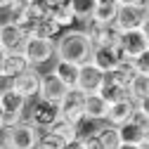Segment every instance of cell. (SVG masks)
Here are the masks:
<instances>
[{
	"mask_svg": "<svg viewBox=\"0 0 149 149\" xmlns=\"http://www.w3.org/2000/svg\"><path fill=\"white\" fill-rule=\"evenodd\" d=\"M92 52H95V43L90 40L85 29H66L57 38V59L85 64L92 59Z\"/></svg>",
	"mask_w": 149,
	"mask_h": 149,
	"instance_id": "obj_1",
	"label": "cell"
},
{
	"mask_svg": "<svg viewBox=\"0 0 149 149\" xmlns=\"http://www.w3.org/2000/svg\"><path fill=\"white\" fill-rule=\"evenodd\" d=\"M26 111H29L26 97H22L14 90H0V125H3V130L22 123Z\"/></svg>",
	"mask_w": 149,
	"mask_h": 149,
	"instance_id": "obj_2",
	"label": "cell"
},
{
	"mask_svg": "<svg viewBox=\"0 0 149 149\" xmlns=\"http://www.w3.org/2000/svg\"><path fill=\"white\" fill-rule=\"evenodd\" d=\"M40 135H43V130L31 125L29 121H22V123L3 130V149H36Z\"/></svg>",
	"mask_w": 149,
	"mask_h": 149,
	"instance_id": "obj_3",
	"label": "cell"
},
{
	"mask_svg": "<svg viewBox=\"0 0 149 149\" xmlns=\"http://www.w3.org/2000/svg\"><path fill=\"white\" fill-rule=\"evenodd\" d=\"M62 118V109L59 104H54V102H47L43 97H36L31 104H29V111H26V121L31 125H36L38 130H50L54 123H57Z\"/></svg>",
	"mask_w": 149,
	"mask_h": 149,
	"instance_id": "obj_4",
	"label": "cell"
},
{
	"mask_svg": "<svg viewBox=\"0 0 149 149\" xmlns=\"http://www.w3.org/2000/svg\"><path fill=\"white\" fill-rule=\"evenodd\" d=\"M24 54L29 57L31 66H40L47 62L57 59V40H50V38H36V36H29Z\"/></svg>",
	"mask_w": 149,
	"mask_h": 149,
	"instance_id": "obj_5",
	"label": "cell"
},
{
	"mask_svg": "<svg viewBox=\"0 0 149 149\" xmlns=\"http://www.w3.org/2000/svg\"><path fill=\"white\" fill-rule=\"evenodd\" d=\"M85 100L88 95L81 90V88H71L66 92V97L62 100L59 109H62V118L71 121V123H83L85 121Z\"/></svg>",
	"mask_w": 149,
	"mask_h": 149,
	"instance_id": "obj_6",
	"label": "cell"
},
{
	"mask_svg": "<svg viewBox=\"0 0 149 149\" xmlns=\"http://www.w3.org/2000/svg\"><path fill=\"white\" fill-rule=\"evenodd\" d=\"M92 64H97L104 73H111V71H116L121 69L128 59H125V54L123 50L118 47V43L114 45H102V47H95V52H92Z\"/></svg>",
	"mask_w": 149,
	"mask_h": 149,
	"instance_id": "obj_7",
	"label": "cell"
},
{
	"mask_svg": "<svg viewBox=\"0 0 149 149\" xmlns=\"http://www.w3.org/2000/svg\"><path fill=\"white\" fill-rule=\"evenodd\" d=\"M40 83H43V73L36 66H31L29 71L22 73V76L12 78V90L19 92L22 97H26L29 102H33L36 97L40 95Z\"/></svg>",
	"mask_w": 149,
	"mask_h": 149,
	"instance_id": "obj_8",
	"label": "cell"
},
{
	"mask_svg": "<svg viewBox=\"0 0 149 149\" xmlns=\"http://www.w3.org/2000/svg\"><path fill=\"white\" fill-rule=\"evenodd\" d=\"M149 19L144 5H121L118 17H116V29L118 31H135L142 29L144 22Z\"/></svg>",
	"mask_w": 149,
	"mask_h": 149,
	"instance_id": "obj_9",
	"label": "cell"
},
{
	"mask_svg": "<svg viewBox=\"0 0 149 149\" xmlns=\"http://www.w3.org/2000/svg\"><path fill=\"white\" fill-rule=\"evenodd\" d=\"M29 31L17 24H0V47L3 52H24Z\"/></svg>",
	"mask_w": 149,
	"mask_h": 149,
	"instance_id": "obj_10",
	"label": "cell"
},
{
	"mask_svg": "<svg viewBox=\"0 0 149 149\" xmlns=\"http://www.w3.org/2000/svg\"><path fill=\"white\" fill-rule=\"evenodd\" d=\"M118 47L123 50L125 59L133 62L135 57H140L144 50H149V40H147V36L142 33V29H135V31H121V36H118Z\"/></svg>",
	"mask_w": 149,
	"mask_h": 149,
	"instance_id": "obj_11",
	"label": "cell"
},
{
	"mask_svg": "<svg viewBox=\"0 0 149 149\" xmlns=\"http://www.w3.org/2000/svg\"><path fill=\"white\" fill-rule=\"evenodd\" d=\"M85 31L90 36V40L95 43V47L114 45V43H118V36H121L116 24H102V22H95V19L85 22Z\"/></svg>",
	"mask_w": 149,
	"mask_h": 149,
	"instance_id": "obj_12",
	"label": "cell"
},
{
	"mask_svg": "<svg viewBox=\"0 0 149 149\" xmlns=\"http://www.w3.org/2000/svg\"><path fill=\"white\" fill-rule=\"evenodd\" d=\"M69 90L71 88L57 76V73L50 71V73H43V83H40V95L38 97H43L47 102H54V104H62V100L66 97Z\"/></svg>",
	"mask_w": 149,
	"mask_h": 149,
	"instance_id": "obj_13",
	"label": "cell"
},
{
	"mask_svg": "<svg viewBox=\"0 0 149 149\" xmlns=\"http://www.w3.org/2000/svg\"><path fill=\"white\" fill-rule=\"evenodd\" d=\"M104 78L107 73L92 62H85L81 64V78H78V88L85 92V95H92V92H100L102 85H104Z\"/></svg>",
	"mask_w": 149,
	"mask_h": 149,
	"instance_id": "obj_14",
	"label": "cell"
},
{
	"mask_svg": "<svg viewBox=\"0 0 149 149\" xmlns=\"http://www.w3.org/2000/svg\"><path fill=\"white\" fill-rule=\"evenodd\" d=\"M31 69V62L24 52H3L0 59V78H17Z\"/></svg>",
	"mask_w": 149,
	"mask_h": 149,
	"instance_id": "obj_15",
	"label": "cell"
},
{
	"mask_svg": "<svg viewBox=\"0 0 149 149\" xmlns=\"http://www.w3.org/2000/svg\"><path fill=\"white\" fill-rule=\"evenodd\" d=\"M137 111V102L133 97H125V100H118V102H111L109 104V114H107V123L111 125H125L130 118H133V114Z\"/></svg>",
	"mask_w": 149,
	"mask_h": 149,
	"instance_id": "obj_16",
	"label": "cell"
},
{
	"mask_svg": "<svg viewBox=\"0 0 149 149\" xmlns=\"http://www.w3.org/2000/svg\"><path fill=\"white\" fill-rule=\"evenodd\" d=\"M107 114H109V100L102 95V92H92L85 100V118L90 121H107Z\"/></svg>",
	"mask_w": 149,
	"mask_h": 149,
	"instance_id": "obj_17",
	"label": "cell"
},
{
	"mask_svg": "<svg viewBox=\"0 0 149 149\" xmlns=\"http://www.w3.org/2000/svg\"><path fill=\"white\" fill-rule=\"evenodd\" d=\"M52 71L69 85V88H78V78H81V64H73L66 59H54L52 62Z\"/></svg>",
	"mask_w": 149,
	"mask_h": 149,
	"instance_id": "obj_18",
	"label": "cell"
},
{
	"mask_svg": "<svg viewBox=\"0 0 149 149\" xmlns=\"http://www.w3.org/2000/svg\"><path fill=\"white\" fill-rule=\"evenodd\" d=\"M45 133H52L54 137H59L64 144H71V142L81 140V135H78V125L71 123V121H66V118H59L50 130H45Z\"/></svg>",
	"mask_w": 149,
	"mask_h": 149,
	"instance_id": "obj_19",
	"label": "cell"
},
{
	"mask_svg": "<svg viewBox=\"0 0 149 149\" xmlns=\"http://www.w3.org/2000/svg\"><path fill=\"white\" fill-rule=\"evenodd\" d=\"M100 142L104 149H118L123 144V137H121V128L118 125H111L104 121V125H100V133H97Z\"/></svg>",
	"mask_w": 149,
	"mask_h": 149,
	"instance_id": "obj_20",
	"label": "cell"
},
{
	"mask_svg": "<svg viewBox=\"0 0 149 149\" xmlns=\"http://www.w3.org/2000/svg\"><path fill=\"white\" fill-rule=\"evenodd\" d=\"M62 33H64V29L54 19H43V22H38L29 31V36H36V38H50V40H57Z\"/></svg>",
	"mask_w": 149,
	"mask_h": 149,
	"instance_id": "obj_21",
	"label": "cell"
},
{
	"mask_svg": "<svg viewBox=\"0 0 149 149\" xmlns=\"http://www.w3.org/2000/svg\"><path fill=\"white\" fill-rule=\"evenodd\" d=\"M52 19L57 22L64 31L66 29H73L76 26V22H78V17H76V12H73V7H71V0H64V3L54 10V14H52Z\"/></svg>",
	"mask_w": 149,
	"mask_h": 149,
	"instance_id": "obj_22",
	"label": "cell"
},
{
	"mask_svg": "<svg viewBox=\"0 0 149 149\" xmlns=\"http://www.w3.org/2000/svg\"><path fill=\"white\" fill-rule=\"evenodd\" d=\"M121 137H123V142H128V144H144L147 137H149V133L142 130L137 123L128 121L125 125H121Z\"/></svg>",
	"mask_w": 149,
	"mask_h": 149,
	"instance_id": "obj_23",
	"label": "cell"
},
{
	"mask_svg": "<svg viewBox=\"0 0 149 149\" xmlns=\"http://www.w3.org/2000/svg\"><path fill=\"white\" fill-rule=\"evenodd\" d=\"M71 7L76 12L78 22H90L100 7V0H71Z\"/></svg>",
	"mask_w": 149,
	"mask_h": 149,
	"instance_id": "obj_24",
	"label": "cell"
},
{
	"mask_svg": "<svg viewBox=\"0 0 149 149\" xmlns=\"http://www.w3.org/2000/svg\"><path fill=\"white\" fill-rule=\"evenodd\" d=\"M130 97L135 102H142L144 97H149V76L135 73V76L130 78Z\"/></svg>",
	"mask_w": 149,
	"mask_h": 149,
	"instance_id": "obj_25",
	"label": "cell"
},
{
	"mask_svg": "<svg viewBox=\"0 0 149 149\" xmlns=\"http://www.w3.org/2000/svg\"><path fill=\"white\" fill-rule=\"evenodd\" d=\"M118 7H121V5H102V3H100V7H97V12H95L92 19H95V22H102V24H116Z\"/></svg>",
	"mask_w": 149,
	"mask_h": 149,
	"instance_id": "obj_26",
	"label": "cell"
},
{
	"mask_svg": "<svg viewBox=\"0 0 149 149\" xmlns=\"http://www.w3.org/2000/svg\"><path fill=\"white\" fill-rule=\"evenodd\" d=\"M36 149H66V144L59 137H54L52 133H43L38 144H36Z\"/></svg>",
	"mask_w": 149,
	"mask_h": 149,
	"instance_id": "obj_27",
	"label": "cell"
},
{
	"mask_svg": "<svg viewBox=\"0 0 149 149\" xmlns=\"http://www.w3.org/2000/svg\"><path fill=\"white\" fill-rule=\"evenodd\" d=\"M133 69H135V73H144V76H149V50H144L140 57L133 59Z\"/></svg>",
	"mask_w": 149,
	"mask_h": 149,
	"instance_id": "obj_28",
	"label": "cell"
},
{
	"mask_svg": "<svg viewBox=\"0 0 149 149\" xmlns=\"http://www.w3.org/2000/svg\"><path fill=\"white\" fill-rule=\"evenodd\" d=\"M83 140H85V144H88V149H104L97 135H90V137H83Z\"/></svg>",
	"mask_w": 149,
	"mask_h": 149,
	"instance_id": "obj_29",
	"label": "cell"
},
{
	"mask_svg": "<svg viewBox=\"0 0 149 149\" xmlns=\"http://www.w3.org/2000/svg\"><path fill=\"white\" fill-rule=\"evenodd\" d=\"M66 149H88V144H85V140L81 137V140H76V142H71V144H66Z\"/></svg>",
	"mask_w": 149,
	"mask_h": 149,
	"instance_id": "obj_30",
	"label": "cell"
},
{
	"mask_svg": "<svg viewBox=\"0 0 149 149\" xmlns=\"http://www.w3.org/2000/svg\"><path fill=\"white\" fill-rule=\"evenodd\" d=\"M137 107H140V109L144 111V114H149V97H144L142 102H137Z\"/></svg>",
	"mask_w": 149,
	"mask_h": 149,
	"instance_id": "obj_31",
	"label": "cell"
},
{
	"mask_svg": "<svg viewBox=\"0 0 149 149\" xmlns=\"http://www.w3.org/2000/svg\"><path fill=\"white\" fill-rule=\"evenodd\" d=\"M118 149H144V144H128V142H123Z\"/></svg>",
	"mask_w": 149,
	"mask_h": 149,
	"instance_id": "obj_32",
	"label": "cell"
},
{
	"mask_svg": "<svg viewBox=\"0 0 149 149\" xmlns=\"http://www.w3.org/2000/svg\"><path fill=\"white\" fill-rule=\"evenodd\" d=\"M147 0H121V5H144Z\"/></svg>",
	"mask_w": 149,
	"mask_h": 149,
	"instance_id": "obj_33",
	"label": "cell"
},
{
	"mask_svg": "<svg viewBox=\"0 0 149 149\" xmlns=\"http://www.w3.org/2000/svg\"><path fill=\"white\" fill-rule=\"evenodd\" d=\"M102 5H121V0H100Z\"/></svg>",
	"mask_w": 149,
	"mask_h": 149,
	"instance_id": "obj_34",
	"label": "cell"
},
{
	"mask_svg": "<svg viewBox=\"0 0 149 149\" xmlns=\"http://www.w3.org/2000/svg\"><path fill=\"white\" fill-rule=\"evenodd\" d=\"M142 33H144V36H147V40H149V19H147V22H144V26H142Z\"/></svg>",
	"mask_w": 149,
	"mask_h": 149,
	"instance_id": "obj_35",
	"label": "cell"
},
{
	"mask_svg": "<svg viewBox=\"0 0 149 149\" xmlns=\"http://www.w3.org/2000/svg\"><path fill=\"white\" fill-rule=\"evenodd\" d=\"M144 7H147V14H149V0H147V3H144Z\"/></svg>",
	"mask_w": 149,
	"mask_h": 149,
	"instance_id": "obj_36",
	"label": "cell"
},
{
	"mask_svg": "<svg viewBox=\"0 0 149 149\" xmlns=\"http://www.w3.org/2000/svg\"><path fill=\"white\" fill-rule=\"evenodd\" d=\"M144 149H149V137H147V142H144Z\"/></svg>",
	"mask_w": 149,
	"mask_h": 149,
	"instance_id": "obj_37",
	"label": "cell"
}]
</instances>
